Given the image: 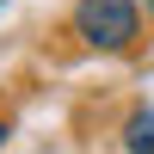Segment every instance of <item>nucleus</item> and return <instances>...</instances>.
Wrapping results in <instances>:
<instances>
[{"instance_id":"nucleus-2","label":"nucleus","mask_w":154,"mask_h":154,"mask_svg":"<svg viewBox=\"0 0 154 154\" xmlns=\"http://www.w3.org/2000/svg\"><path fill=\"white\" fill-rule=\"evenodd\" d=\"M123 148L130 154H154V105H142L130 123H123Z\"/></svg>"},{"instance_id":"nucleus-4","label":"nucleus","mask_w":154,"mask_h":154,"mask_svg":"<svg viewBox=\"0 0 154 154\" xmlns=\"http://www.w3.org/2000/svg\"><path fill=\"white\" fill-rule=\"evenodd\" d=\"M142 6H148V19H154V0H142Z\"/></svg>"},{"instance_id":"nucleus-1","label":"nucleus","mask_w":154,"mask_h":154,"mask_svg":"<svg viewBox=\"0 0 154 154\" xmlns=\"http://www.w3.org/2000/svg\"><path fill=\"white\" fill-rule=\"evenodd\" d=\"M74 37L105 56L136 49L142 43V0H74Z\"/></svg>"},{"instance_id":"nucleus-3","label":"nucleus","mask_w":154,"mask_h":154,"mask_svg":"<svg viewBox=\"0 0 154 154\" xmlns=\"http://www.w3.org/2000/svg\"><path fill=\"white\" fill-rule=\"evenodd\" d=\"M6 136H12V130H6V117H0V148H6Z\"/></svg>"}]
</instances>
